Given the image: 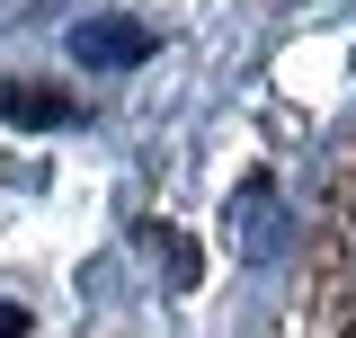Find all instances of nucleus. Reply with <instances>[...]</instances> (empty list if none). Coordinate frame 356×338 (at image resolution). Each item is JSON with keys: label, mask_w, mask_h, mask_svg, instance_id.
Segmentation results:
<instances>
[{"label": "nucleus", "mask_w": 356, "mask_h": 338, "mask_svg": "<svg viewBox=\"0 0 356 338\" xmlns=\"http://www.w3.org/2000/svg\"><path fill=\"white\" fill-rule=\"evenodd\" d=\"M72 54L98 63V72H116V63H143V54H152V27H143V18H81V27H72Z\"/></svg>", "instance_id": "f257e3e1"}, {"label": "nucleus", "mask_w": 356, "mask_h": 338, "mask_svg": "<svg viewBox=\"0 0 356 338\" xmlns=\"http://www.w3.org/2000/svg\"><path fill=\"white\" fill-rule=\"evenodd\" d=\"M143 250H161V258H170V276H178V285L196 276V241H178L170 223H143Z\"/></svg>", "instance_id": "7ed1b4c3"}, {"label": "nucleus", "mask_w": 356, "mask_h": 338, "mask_svg": "<svg viewBox=\"0 0 356 338\" xmlns=\"http://www.w3.org/2000/svg\"><path fill=\"white\" fill-rule=\"evenodd\" d=\"M0 338H27V312L18 303H0Z\"/></svg>", "instance_id": "20e7f679"}, {"label": "nucleus", "mask_w": 356, "mask_h": 338, "mask_svg": "<svg viewBox=\"0 0 356 338\" xmlns=\"http://www.w3.org/2000/svg\"><path fill=\"white\" fill-rule=\"evenodd\" d=\"M0 116H9V125H27V134H44V125H63V116H72V98H63V89H44V81H9V89H0Z\"/></svg>", "instance_id": "f03ea898"}]
</instances>
